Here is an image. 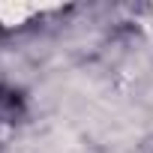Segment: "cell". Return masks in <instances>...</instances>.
Returning <instances> with one entry per match:
<instances>
[{"mask_svg":"<svg viewBox=\"0 0 153 153\" xmlns=\"http://www.w3.org/2000/svg\"><path fill=\"white\" fill-rule=\"evenodd\" d=\"M33 9H36V6H27V3H0V24L15 27V24H21Z\"/></svg>","mask_w":153,"mask_h":153,"instance_id":"6da1fadb","label":"cell"}]
</instances>
